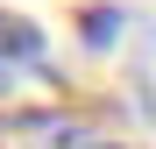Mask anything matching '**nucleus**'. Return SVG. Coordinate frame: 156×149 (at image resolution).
<instances>
[{"instance_id":"f257e3e1","label":"nucleus","mask_w":156,"mask_h":149,"mask_svg":"<svg viewBox=\"0 0 156 149\" xmlns=\"http://www.w3.org/2000/svg\"><path fill=\"white\" fill-rule=\"evenodd\" d=\"M0 57H7V64H36V57H43V29L0 7Z\"/></svg>"},{"instance_id":"f03ea898","label":"nucleus","mask_w":156,"mask_h":149,"mask_svg":"<svg viewBox=\"0 0 156 149\" xmlns=\"http://www.w3.org/2000/svg\"><path fill=\"white\" fill-rule=\"evenodd\" d=\"M85 149H128V142H85Z\"/></svg>"}]
</instances>
